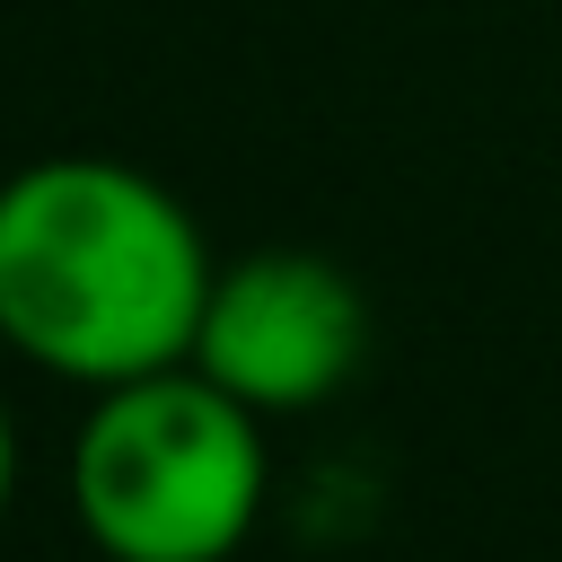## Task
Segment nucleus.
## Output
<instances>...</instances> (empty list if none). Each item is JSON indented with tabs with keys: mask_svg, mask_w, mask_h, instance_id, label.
<instances>
[{
	"mask_svg": "<svg viewBox=\"0 0 562 562\" xmlns=\"http://www.w3.org/2000/svg\"><path fill=\"white\" fill-rule=\"evenodd\" d=\"M193 211L123 158H35L0 184V342L70 386L193 360L211 299Z\"/></svg>",
	"mask_w": 562,
	"mask_h": 562,
	"instance_id": "f257e3e1",
	"label": "nucleus"
},
{
	"mask_svg": "<svg viewBox=\"0 0 562 562\" xmlns=\"http://www.w3.org/2000/svg\"><path fill=\"white\" fill-rule=\"evenodd\" d=\"M263 413L193 360L97 386L70 448V509L105 562H228L263 518Z\"/></svg>",
	"mask_w": 562,
	"mask_h": 562,
	"instance_id": "f03ea898",
	"label": "nucleus"
},
{
	"mask_svg": "<svg viewBox=\"0 0 562 562\" xmlns=\"http://www.w3.org/2000/svg\"><path fill=\"white\" fill-rule=\"evenodd\" d=\"M369 351V299L316 246H263L211 272L193 369L255 413H307L351 386Z\"/></svg>",
	"mask_w": 562,
	"mask_h": 562,
	"instance_id": "7ed1b4c3",
	"label": "nucleus"
},
{
	"mask_svg": "<svg viewBox=\"0 0 562 562\" xmlns=\"http://www.w3.org/2000/svg\"><path fill=\"white\" fill-rule=\"evenodd\" d=\"M9 492H18V430H9V404H0V509H9Z\"/></svg>",
	"mask_w": 562,
	"mask_h": 562,
	"instance_id": "20e7f679",
	"label": "nucleus"
}]
</instances>
